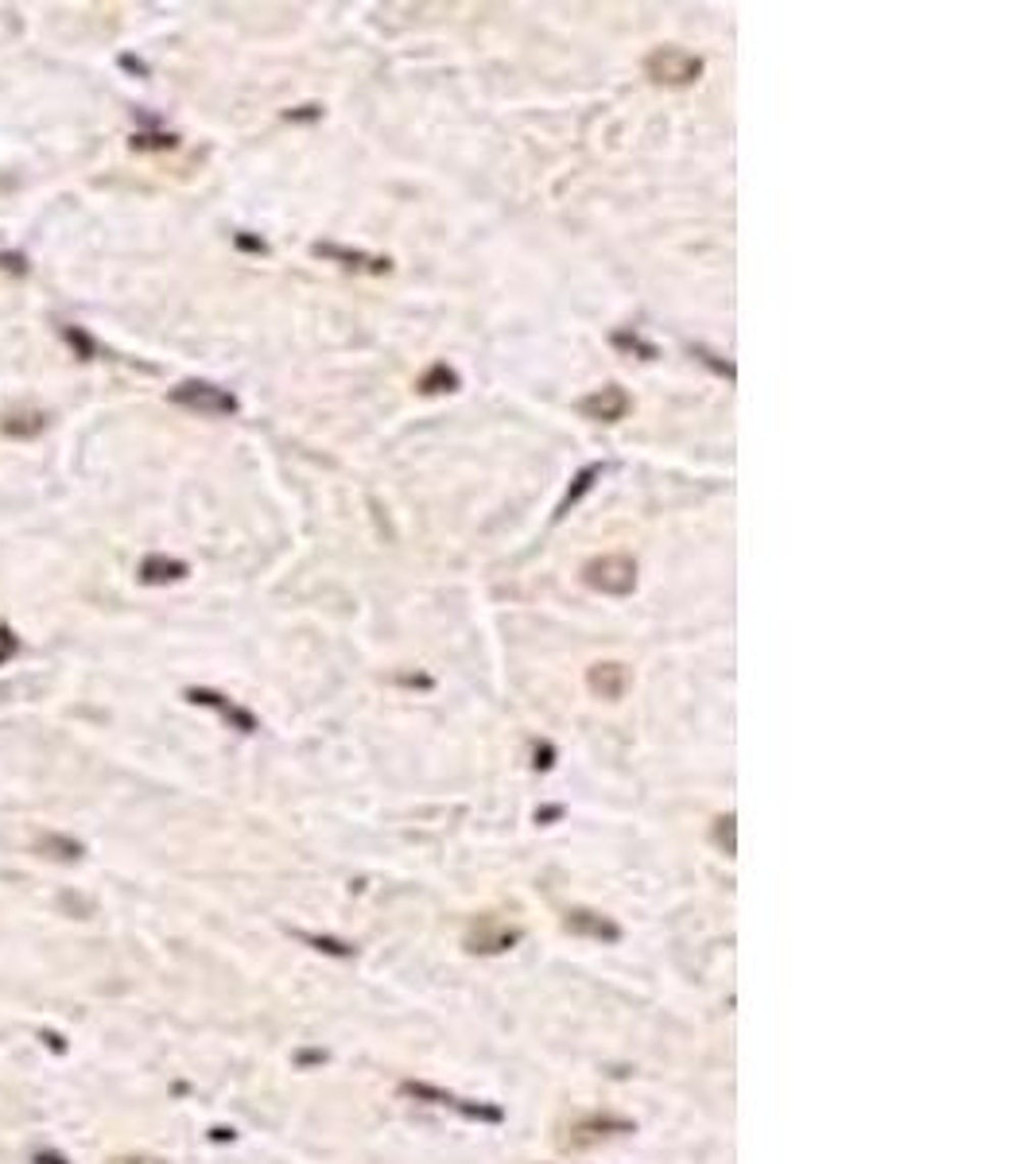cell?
I'll list each match as a JSON object with an SVG mask.
<instances>
[{
  "instance_id": "cell-1",
  "label": "cell",
  "mask_w": 1036,
  "mask_h": 1164,
  "mask_svg": "<svg viewBox=\"0 0 1036 1164\" xmlns=\"http://www.w3.org/2000/svg\"><path fill=\"white\" fill-rule=\"evenodd\" d=\"M583 579H587L590 590L598 594H629L637 586V563L629 555H602V560H590L583 567Z\"/></svg>"
},
{
  "instance_id": "cell-2",
  "label": "cell",
  "mask_w": 1036,
  "mask_h": 1164,
  "mask_svg": "<svg viewBox=\"0 0 1036 1164\" xmlns=\"http://www.w3.org/2000/svg\"><path fill=\"white\" fill-rule=\"evenodd\" d=\"M645 70L652 82H664V86H687L695 78L703 75V58H695L684 47H656L652 55L645 58Z\"/></svg>"
},
{
  "instance_id": "cell-3",
  "label": "cell",
  "mask_w": 1036,
  "mask_h": 1164,
  "mask_svg": "<svg viewBox=\"0 0 1036 1164\" xmlns=\"http://www.w3.org/2000/svg\"><path fill=\"white\" fill-rule=\"evenodd\" d=\"M171 400L191 411H206V416H230L237 411V400L217 385H206V381H183L179 388H171Z\"/></svg>"
},
{
  "instance_id": "cell-4",
  "label": "cell",
  "mask_w": 1036,
  "mask_h": 1164,
  "mask_svg": "<svg viewBox=\"0 0 1036 1164\" xmlns=\"http://www.w3.org/2000/svg\"><path fill=\"white\" fill-rule=\"evenodd\" d=\"M579 407H583V416H590V420H606V424H613V420H622V416L629 411V396L618 385H606V388H598L594 396H587Z\"/></svg>"
},
{
  "instance_id": "cell-5",
  "label": "cell",
  "mask_w": 1036,
  "mask_h": 1164,
  "mask_svg": "<svg viewBox=\"0 0 1036 1164\" xmlns=\"http://www.w3.org/2000/svg\"><path fill=\"white\" fill-rule=\"evenodd\" d=\"M590 687L594 691H602V695L618 698L622 695V687H626V668L622 664H594V672H590Z\"/></svg>"
},
{
  "instance_id": "cell-6",
  "label": "cell",
  "mask_w": 1036,
  "mask_h": 1164,
  "mask_svg": "<svg viewBox=\"0 0 1036 1164\" xmlns=\"http://www.w3.org/2000/svg\"><path fill=\"white\" fill-rule=\"evenodd\" d=\"M140 575H144V582H167V579H183L187 567L176 560H148L140 567Z\"/></svg>"
}]
</instances>
